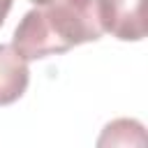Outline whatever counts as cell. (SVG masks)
Instances as JSON below:
<instances>
[{"mask_svg": "<svg viewBox=\"0 0 148 148\" xmlns=\"http://www.w3.org/2000/svg\"><path fill=\"white\" fill-rule=\"evenodd\" d=\"M102 35L99 0H53L23 14L14 30L12 46L30 62L67 53L86 42H97Z\"/></svg>", "mask_w": 148, "mask_h": 148, "instance_id": "1", "label": "cell"}, {"mask_svg": "<svg viewBox=\"0 0 148 148\" xmlns=\"http://www.w3.org/2000/svg\"><path fill=\"white\" fill-rule=\"evenodd\" d=\"M99 21L104 32L120 42H139L146 37L143 0H99Z\"/></svg>", "mask_w": 148, "mask_h": 148, "instance_id": "2", "label": "cell"}, {"mask_svg": "<svg viewBox=\"0 0 148 148\" xmlns=\"http://www.w3.org/2000/svg\"><path fill=\"white\" fill-rule=\"evenodd\" d=\"M28 83H30L28 60H23L12 44H0V106L21 99Z\"/></svg>", "mask_w": 148, "mask_h": 148, "instance_id": "3", "label": "cell"}, {"mask_svg": "<svg viewBox=\"0 0 148 148\" xmlns=\"http://www.w3.org/2000/svg\"><path fill=\"white\" fill-rule=\"evenodd\" d=\"M143 141H146V134L139 120L118 118L104 127L102 136L97 139V146H132V143H143Z\"/></svg>", "mask_w": 148, "mask_h": 148, "instance_id": "4", "label": "cell"}, {"mask_svg": "<svg viewBox=\"0 0 148 148\" xmlns=\"http://www.w3.org/2000/svg\"><path fill=\"white\" fill-rule=\"evenodd\" d=\"M9 9H12V0H0V25L5 23V18H7Z\"/></svg>", "mask_w": 148, "mask_h": 148, "instance_id": "5", "label": "cell"}, {"mask_svg": "<svg viewBox=\"0 0 148 148\" xmlns=\"http://www.w3.org/2000/svg\"><path fill=\"white\" fill-rule=\"evenodd\" d=\"M32 5H49V2H53V0H30Z\"/></svg>", "mask_w": 148, "mask_h": 148, "instance_id": "6", "label": "cell"}]
</instances>
